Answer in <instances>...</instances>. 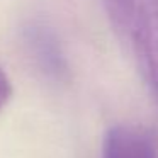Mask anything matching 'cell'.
I'll return each mask as SVG.
<instances>
[{
	"mask_svg": "<svg viewBox=\"0 0 158 158\" xmlns=\"http://www.w3.org/2000/svg\"><path fill=\"white\" fill-rule=\"evenodd\" d=\"M109 22L158 104V0H104Z\"/></svg>",
	"mask_w": 158,
	"mask_h": 158,
	"instance_id": "1",
	"label": "cell"
},
{
	"mask_svg": "<svg viewBox=\"0 0 158 158\" xmlns=\"http://www.w3.org/2000/svg\"><path fill=\"white\" fill-rule=\"evenodd\" d=\"M10 97H12V83L9 80L7 73L4 72V68L0 66V110L7 106Z\"/></svg>",
	"mask_w": 158,
	"mask_h": 158,
	"instance_id": "3",
	"label": "cell"
},
{
	"mask_svg": "<svg viewBox=\"0 0 158 158\" xmlns=\"http://www.w3.org/2000/svg\"><path fill=\"white\" fill-rule=\"evenodd\" d=\"M102 158H158V146L148 129L117 124L104 136Z\"/></svg>",
	"mask_w": 158,
	"mask_h": 158,
	"instance_id": "2",
	"label": "cell"
}]
</instances>
